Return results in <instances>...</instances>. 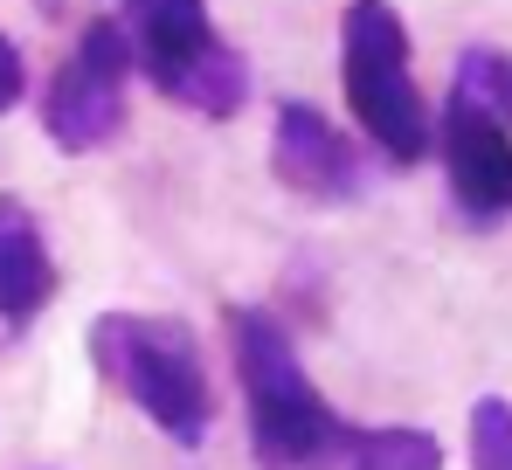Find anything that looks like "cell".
Masks as SVG:
<instances>
[{
	"label": "cell",
	"mask_w": 512,
	"mask_h": 470,
	"mask_svg": "<svg viewBox=\"0 0 512 470\" xmlns=\"http://www.w3.org/2000/svg\"><path fill=\"white\" fill-rule=\"evenodd\" d=\"M90 360L111 388L125 394L167 443L201 450L215 429V388L201 339L160 312H97L90 318Z\"/></svg>",
	"instance_id": "obj_1"
},
{
	"label": "cell",
	"mask_w": 512,
	"mask_h": 470,
	"mask_svg": "<svg viewBox=\"0 0 512 470\" xmlns=\"http://www.w3.org/2000/svg\"><path fill=\"white\" fill-rule=\"evenodd\" d=\"M229 346H236V374H243V401H250L256 464L263 470H326L346 415H333V401L312 388L291 332L270 312L236 305L229 312Z\"/></svg>",
	"instance_id": "obj_2"
},
{
	"label": "cell",
	"mask_w": 512,
	"mask_h": 470,
	"mask_svg": "<svg viewBox=\"0 0 512 470\" xmlns=\"http://www.w3.org/2000/svg\"><path fill=\"white\" fill-rule=\"evenodd\" d=\"M340 77H346V111L360 132L395 159L416 166L429 153V104L409 70V28L388 0H353L340 21Z\"/></svg>",
	"instance_id": "obj_3"
},
{
	"label": "cell",
	"mask_w": 512,
	"mask_h": 470,
	"mask_svg": "<svg viewBox=\"0 0 512 470\" xmlns=\"http://www.w3.org/2000/svg\"><path fill=\"white\" fill-rule=\"evenodd\" d=\"M132 63L201 118H236L250 104V63L215 35L208 0H125Z\"/></svg>",
	"instance_id": "obj_4"
},
{
	"label": "cell",
	"mask_w": 512,
	"mask_h": 470,
	"mask_svg": "<svg viewBox=\"0 0 512 470\" xmlns=\"http://www.w3.org/2000/svg\"><path fill=\"white\" fill-rule=\"evenodd\" d=\"M125 77H132V42L118 21H90L77 56L42 90V132L56 153H97L125 125Z\"/></svg>",
	"instance_id": "obj_5"
},
{
	"label": "cell",
	"mask_w": 512,
	"mask_h": 470,
	"mask_svg": "<svg viewBox=\"0 0 512 470\" xmlns=\"http://www.w3.org/2000/svg\"><path fill=\"white\" fill-rule=\"evenodd\" d=\"M270 173L305 201H360L367 166L346 146V132L319 104H277L270 118Z\"/></svg>",
	"instance_id": "obj_6"
},
{
	"label": "cell",
	"mask_w": 512,
	"mask_h": 470,
	"mask_svg": "<svg viewBox=\"0 0 512 470\" xmlns=\"http://www.w3.org/2000/svg\"><path fill=\"white\" fill-rule=\"evenodd\" d=\"M443 166H450V194L471 222H506L512 215V132L499 111L471 104L450 90L443 111Z\"/></svg>",
	"instance_id": "obj_7"
},
{
	"label": "cell",
	"mask_w": 512,
	"mask_h": 470,
	"mask_svg": "<svg viewBox=\"0 0 512 470\" xmlns=\"http://www.w3.org/2000/svg\"><path fill=\"white\" fill-rule=\"evenodd\" d=\"M56 256L42 242V222L0 194V318L7 325H35L56 298Z\"/></svg>",
	"instance_id": "obj_8"
},
{
	"label": "cell",
	"mask_w": 512,
	"mask_h": 470,
	"mask_svg": "<svg viewBox=\"0 0 512 470\" xmlns=\"http://www.w3.org/2000/svg\"><path fill=\"white\" fill-rule=\"evenodd\" d=\"M326 470H443V443L409 422H346Z\"/></svg>",
	"instance_id": "obj_9"
},
{
	"label": "cell",
	"mask_w": 512,
	"mask_h": 470,
	"mask_svg": "<svg viewBox=\"0 0 512 470\" xmlns=\"http://www.w3.org/2000/svg\"><path fill=\"white\" fill-rule=\"evenodd\" d=\"M457 97L499 111V118L512 125V63L499 56V49H464V63H457Z\"/></svg>",
	"instance_id": "obj_10"
},
{
	"label": "cell",
	"mask_w": 512,
	"mask_h": 470,
	"mask_svg": "<svg viewBox=\"0 0 512 470\" xmlns=\"http://www.w3.org/2000/svg\"><path fill=\"white\" fill-rule=\"evenodd\" d=\"M471 470H512V401L485 394L471 408Z\"/></svg>",
	"instance_id": "obj_11"
},
{
	"label": "cell",
	"mask_w": 512,
	"mask_h": 470,
	"mask_svg": "<svg viewBox=\"0 0 512 470\" xmlns=\"http://www.w3.org/2000/svg\"><path fill=\"white\" fill-rule=\"evenodd\" d=\"M21 90H28V63H21V49L0 35V111H14V104H21Z\"/></svg>",
	"instance_id": "obj_12"
}]
</instances>
